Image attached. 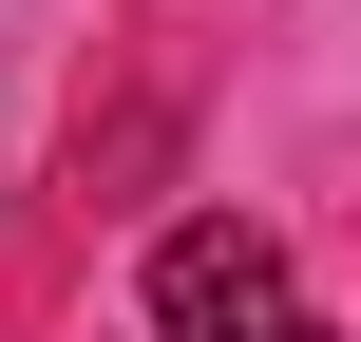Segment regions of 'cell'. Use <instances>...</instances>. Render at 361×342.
<instances>
[{
  "mask_svg": "<svg viewBox=\"0 0 361 342\" xmlns=\"http://www.w3.org/2000/svg\"><path fill=\"white\" fill-rule=\"evenodd\" d=\"M152 342H343V324L286 286V248H267V228H228V209H209V228H171V248H152Z\"/></svg>",
  "mask_w": 361,
  "mask_h": 342,
  "instance_id": "obj_1",
  "label": "cell"
}]
</instances>
